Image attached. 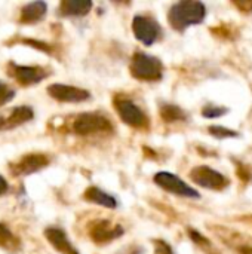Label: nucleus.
<instances>
[{
    "instance_id": "13",
    "label": "nucleus",
    "mask_w": 252,
    "mask_h": 254,
    "mask_svg": "<svg viewBox=\"0 0 252 254\" xmlns=\"http://www.w3.org/2000/svg\"><path fill=\"white\" fill-rule=\"evenodd\" d=\"M45 238L59 254H79L77 249L68 240V235L64 229L58 226H49L45 229Z\"/></svg>"
},
{
    "instance_id": "15",
    "label": "nucleus",
    "mask_w": 252,
    "mask_h": 254,
    "mask_svg": "<svg viewBox=\"0 0 252 254\" xmlns=\"http://www.w3.org/2000/svg\"><path fill=\"white\" fill-rule=\"evenodd\" d=\"M94 7L89 0H62L58 6V15L62 18H80L86 16Z\"/></svg>"
},
{
    "instance_id": "6",
    "label": "nucleus",
    "mask_w": 252,
    "mask_h": 254,
    "mask_svg": "<svg viewBox=\"0 0 252 254\" xmlns=\"http://www.w3.org/2000/svg\"><path fill=\"white\" fill-rule=\"evenodd\" d=\"M190 180L198 185L199 188L209 189V190H224L230 186V180L223 173L208 167V165H198L189 173Z\"/></svg>"
},
{
    "instance_id": "19",
    "label": "nucleus",
    "mask_w": 252,
    "mask_h": 254,
    "mask_svg": "<svg viewBox=\"0 0 252 254\" xmlns=\"http://www.w3.org/2000/svg\"><path fill=\"white\" fill-rule=\"evenodd\" d=\"M13 43H21V45H27V46H31L40 52H45V54H49V55H53L55 54V46L50 45V43H46L43 40H37V39H13V40H9L6 42V45H13Z\"/></svg>"
},
{
    "instance_id": "12",
    "label": "nucleus",
    "mask_w": 252,
    "mask_h": 254,
    "mask_svg": "<svg viewBox=\"0 0 252 254\" xmlns=\"http://www.w3.org/2000/svg\"><path fill=\"white\" fill-rule=\"evenodd\" d=\"M34 118V110L30 106H15L6 113H0V132L15 129Z\"/></svg>"
},
{
    "instance_id": "27",
    "label": "nucleus",
    "mask_w": 252,
    "mask_h": 254,
    "mask_svg": "<svg viewBox=\"0 0 252 254\" xmlns=\"http://www.w3.org/2000/svg\"><path fill=\"white\" fill-rule=\"evenodd\" d=\"M7 190H9V185H7V182H6V179L0 174V196L4 195Z\"/></svg>"
},
{
    "instance_id": "25",
    "label": "nucleus",
    "mask_w": 252,
    "mask_h": 254,
    "mask_svg": "<svg viewBox=\"0 0 252 254\" xmlns=\"http://www.w3.org/2000/svg\"><path fill=\"white\" fill-rule=\"evenodd\" d=\"M236 170H238V176L244 180V182H250L252 177L251 174V168L248 167V165H242V164H238V167H236Z\"/></svg>"
},
{
    "instance_id": "8",
    "label": "nucleus",
    "mask_w": 252,
    "mask_h": 254,
    "mask_svg": "<svg viewBox=\"0 0 252 254\" xmlns=\"http://www.w3.org/2000/svg\"><path fill=\"white\" fill-rule=\"evenodd\" d=\"M132 31L135 39L144 46H151L162 37L160 24L149 15H135L132 19Z\"/></svg>"
},
{
    "instance_id": "9",
    "label": "nucleus",
    "mask_w": 252,
    "mask_h": 254,
    "mask_svg": "<svg viewBox=\"0 0 252 254\" xmlns=\"http://www.w3.org/2000/svg\"><path fill=\"white\" fill-rule=\"evenodd\" d=\"M125 234L122 225H114L107 219H95L88 223V235L97 246L113 243Z\"/></svg>"
},
{
    "instance_id": "1",
    "label": "nucleus",
    "mask_w": 252,
    "mask_h": 254,
    "mask_svg": "<svg viewBox=\"0 0 252 254\" xmlns=\"http://www.w3.org/2000/svg\"><path fill=\"white\" fill-rule=\"evenodd\" d=\"M168 22L172 30L184 33L187 28L199 25L206 18V6L199 0L175 1L168 10Z\"/></svg>"
},
{
    "instance_id": "14",
    "label": "nucleus",
    "mask_w": 252,
    "mask_h": 254,
    "mask_svg": "<svg viewBox=\"0 0 252 254\" xmlns=\"http://www.w3.org/2000/svg\"><path fill=\"white\" fill-rule=\"evenodd\" d=\"M46 12H48V4L45 1H30L21 7L18 22L21 25H34L42 19H45Z\"/></svg>"
},
{
    "instance_id": "10",
    "label": "nucleus",
    "mask_w": 252,
    "mask_h": 254,
    "mask_svg": "<svg viewBox=\"0 0 252 254\" xmlns=\"http://www.w3.org/2000/svg\"><path fill=\"white\" fill-rule=\"evenodd\" d=\"M49 162L50 159L45 153H25L24 156L9 164V171L15 177H24L46 168Z\"/></svg>"
},
{
    "instance_id": "16",
    "label": "nucleus",
    "mask_w": 252,
    "mask_h": 254,
    "mask_svg": "<svg viewBox=\"0 0 252 254\" xmlns=\"http://www.w3.org/2000/svg\"><path fill=\"white\" fill-rule=\"evenodd\" d=\"M83 198H85L88 202L95 204V205H100V207H104V208L114 210V208L119 207V202H117V199H116L113 195L104 192L102 189H100V188H97V186L88 188V189L85 190V193H83Z\"/></svg>"
},
{
    "instance_id": "24",
    "label": "nucleus",
    "mask_w": 252,
    "mask_h": 254,
    "mask_svg": "<svg viewBox=\"0 0 252 254\" xmlns=\"http://www.w3.org/2000/svg\"><path fill=\"white\" fill-rule=\"evenodd\" d=\"M151 243L154 246V254H175L172 247L163 240H153Z\"/></svg>"
},
{
    "instance_id": "23",
    "label": "nucleus",
    "mask_w": 252,
    "mask_h": 254,
    "mask_svg": "<svg viewBox=\"0 0 252 254\" xmlns=\"http://www.w3.org/2000/svg\"><path fill=\"white\" fill-rule=\"evenodd\" d=\"M15 95H16V91L6 82L0 80V107L10 103L15 98Z\"/></svg>"
},
{
    "instance_id": "22",
    "label": "nucleus",
    "mask_w": 252,
    "mask_h": 254,
    "mask_svg": "<svg viewBox=\"0 0 252 254\" xmlns=\"http://www.w3.org/2000/svg\"><path fill=\"white\" fill-rule=\"evenodd\" d=\"M187 234H189L190 240H192L195 244H198L199 247H202V249H205V250H211V249H212L211 241H209L206 237H203L201 232H198L196 229H193V228H187Z\"/></svg>"
},
{
    "instance_id": "4",
    "label": "nucleus",
    "mask_w": 252,
    "mask_h": 254,
    "mask_svg": "<svg viewBox=\"0 0 252 254\" xmlns=\"http://www.w3.org/2000/svg\"><path fill=\"white\" fill-rule=\"evenodd\" d=\"M113 106L123 124L135 129H149L150 121L134 100L123 95H116L113 100Z\"/></svg>"
},
{
    "instance_id": "17",
    "label": "nucleus",
    "mask_w": 252,
    "mask_h": 254,
    "mask_svg": "<svg viewBox=\"0 0 252 254\" xmlns=\"http://www.w3.org/2000/svg\"><path fill=\"white\" fill-rule=\"evenodd\" d=\"M159 115L162 118L163 122L166 124H172V122H180V121H186L187 119V113L175 104H169V103H162L159 107Z\"/></svg>"
},
{
    "instance_id": "21",
    "label": "nucleus",
    "mask_w": 252,
    "mask_h": 254,
    "mask_svg": "<svg viewBox=\"0 0 252 254\" xmlns=\"http://www.w3.org/2000/svg\"><path fill=\"white\" fill-rule=\"evenodd\" d=\"M227 113H229V109L223 106H205L202 109V116L206 119H218Z\"/></svg>"
},
{
    "instance_id": "5",
    "label": "nucleus",
    "mask_w": 252,
    "mask_h": 254,
    "mask_svg": "<svg viewBox=\"0 0 252 254\" xmlns=\"http://www.w3.org/2000/svg\"><path fill=\"white\" fill-rule=\"evenodd\" d=\"M6 73L21 86H33L50 76V70L42 65H19L13 61L7 63Z\"/></svg>"
},
{
    "instance_id": "2",
    "label": "nucleus",
    "mask_w": 252,
    "mask_h": 254,
    "mask_svg": "<svg viewBox=\"0 0 252 254\" xmlns=\"http://www.w3.org/2000/svg\"><path fill=\"white\" fill-rule=\"evenodd\" d=\"M68 129L79 137H92V135H107L114 131L111 121L102 113L85 112L76 115L70 124Z\"/></svg>"
},
{
    "instance_id": "11",
    "label": "nucleus",
    "mask_w": 252,
    "mask_h": 254,
    "mask_svg": "<svg viewBox=\"0 0 252 254\" xmlns=\"http://www.w3.org/2000/svg\"><path fill=\"white\" fill-rule=\"evenodd\" d=\"M48 94L50 98L59 101V103H83L91 98V92L88 89L71 86L65 83H52L48 86Z\"/></svg>"
},
{
    "instance_id": "20",
    "label": "nucleus",
    "mask_w": 252,
    "mask_h": 254,
    "mask_svg": "<svg viewBox=\"0 0 252 254\" xmlns=\"http://www.w3.org/2000/svg\"><path fill=\"white\" fill-rule=\"evenodd\" d=\"M208 132L209 135L218 138V140H226V138H235V137H239V132L235 131V129H230V128H226V127H221V125H212L208 128Z\"/></svg>"
},
{
    "instance_id": "3",
    "label": "nucleus",
    "mask_w": 252,
    "mask_h": 254,
    "mask_svg": "<svg viewBox=\"0 0 252 254\" xmlns=\"http://www.w3.org/2000/svg\"><path fill=\"white\" fill-rule=\"evenodd\" d=\"M129 71L137 80L159 82L163 77V64L157 57L138 51L131 58Z\"/></svg>"
},
{
    "instance_id": "7",
    "label": "nucleus",
    "mask_w": 252,
    "mask_h": 254,
    "mask_svg": "<svg viewBox=\"0 0 252 254\" xmlns=\"http://www.w3.org/2000/svg\"><path fill=\"white\" fill-rule=\"evenodd\" d=\"M153 182L156 183V186H159L160 189L181 196V198H187V199H201V193L192 188L190 185H187L184 180H181L180 177H177L172 173L168 171H159L154 174Z\"/></svg>"
},
{
    "instance_id": "28",
    "label": "nucleus",
    "mask_w": 252,
    "mask_h": 254,
    "mask_svg": "<svg viewBox=\"0 0 252 254\" xmlns=\"http://www.w3.org/2000/svg\"><path fill=\"white\" fill-rule=\"evenodd\" d=\"M238 252L241 254H252V246H241Z\"/></svg>"
},
{
    "instance_id": "26",
    "label": "nucleus",
    "mask_w": 252,
    "mask_h": 254,
    "mask_svg": "<svg viewBox=\"0 0 252 254\" xmlns=\"http://www.w3.org/2000/svg\"><path fill=\"white\" fill-rule=\"evenodd\" d=\"M233 4L244 13H251L252 12V0H235Z\"/></svg>"
},
{
    "instance_id": "18",
    "label": "nucleus",
    "mask_w": 252,
    "mask_h": 254,
    "mask_svg": "<svg viewBox=\"0 0 252 254\" xmlns=\"http://www.w3.org/2000/svg\"><path fill=\"white\" fill-rule=\"evenodd\" d=\"M0 249L6 252H18L21 249V238L16 237L4 223H0Z\"/></svg>"
}]
</instances>
